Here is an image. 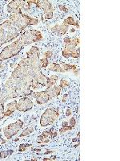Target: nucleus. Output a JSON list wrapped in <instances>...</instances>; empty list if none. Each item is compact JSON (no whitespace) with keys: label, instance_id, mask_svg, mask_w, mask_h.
<instances>
[{"label":"nucleus","instance_id":"30","mask_svg":"<svg viewBox=\"0 0 120 161\" xmlns=\"http://www.w3.org/2000/svg\"><path fill=\"white\" fill-rule=\"evenodd\" d=\"M6 142H7V140H6V139H2V136H1V135H0V143H2V144H4V143H6Z\"/></svg>","mask_w":120,"mask_h":161},{"label":"nucleus","instance_id":"2","mask_svg":"<svg viewBox=\"0 0 120 161\" xmlns=\"http://www.w3.org/2000/svg\"><path fill=\"white\" fill-rule=\"evenodd\" d=\"M22 31L13 25L12 22L8 19L0 24V47L8 42L12 41L18 37Z\"/></svg>","mask_w":120,"mask_h":161},{"label":"nucleus","instance_id":"24","mask_svg":"<svg viewBox=\"0 0 120 161\" xmlns=\"http://www.w3.org/2000/svg\"><path fill=\"white\" fill-rule=\"evenodd\" d=\"M44 57H45V58H47L49 60L50 58H51V57H53V53L51 51H50V50H48V51H46L45 53H44Z\"/></svg>","mask_w":120,"mask_h":161},{"label":"nucleus","instance_id":"16","mask_svg":"<svg viewBox=\"0 0 120 161\" xmlns=\"http://www.w3.org/2000/svg\"><path fill=\"white\" fill-rule=\"evenodd\" d=\"M62 23L68 24L69 26H75L78 29L79 28V23H78V21H75L72 16H68V18L64 19Z\"/></svg>","mask_w":120,"mask_h":161},{"label":"nucleus","instance_id":"22","mask_svg":"<svg viewBox=\"0 0 120 161\" xmlns=\"http://www.w3.org/2000/svg\"><path fill=\"white\" fill-rule=\"evenodd\" d=\"M31 144H29V143H22L20 144L19 147H18V152H25L26 149L28 148V147H31Z\"/></svg>","mask_w":120,"mask_h":161},{"label":"nucleus","instance_id":"19","mask_svg":"<svg viewBox=\"0 0 120 161\" xmlns=\"http://www.w3.org/2000/svg\"><path fill=\"white\" fill-rule=\"evenodd\" d=\"M70 86V82L68 81L67 79H64V78H62L61 79V80H60L59 82V87L61 89H66L68 88V87H69Z\"/></svg>","mask_w":120,"mask_h":161},{"label":"nucleus","instance_id":"23","mask_svg":"<svg viewBox=\"0 0 120 161\" xmlns=\"http://www.w3.org/2000/svg\"><path fill=\"white\" fill-rule=\"evenodd\" d=\"M69 125L72 127L73 129L75 128V126H76V119L75 117H72L69 121Z\"/></svg>","mask_w":120,"mask_h":161},{"label":"nucleus","instance_id":"31","mask_svg":"<svg viewBox=\"0 0 120 161\" xmlns=\"http://www.w3.org/2000/svg\"><path fill=\"white\" fill-rule=\"evenodd\" d=\"M68 124H69V123H68V122H67V121H64L62 124V126H68Z\"/></svg>","mask_w":120,"mask_h":161},{"label":"nucleus","instance_id":"1","mask_svg":"<svg viewBox=\"0 0 120 161\" xmlns=\"http://www.w3.org/2000/svg\"><path fill=\"white\" fill-rule=\"evenodd\" d=\"M9 19L12 22L13 25L22 31L28 26L37 25L38 24V19L24 14L21 8L17 10L15 12L11 13Z\"/></svg>","mask_w":120,"mask_h":161},{"label":"nucleus","instance_id":"34","mask_svg":"<svg viewBox=\"0 0 120 161\" xmlns=\"http://www.w3.org/2000/svg\"><path fill=\"white\" fill-rule=\"evenodd\" d=\"M0 82H1V79H0Z\"/></svg>","mask_w":120,"mask_h":161},{"label":"nucleus","instance_id":"7","mask_svg":"<svg viewBox=\"0 0 120 161\" xmlns=\"http://www.w3.org/2000/svg\"><path fill=\"white\" fill-rule=\"evenodd\" d=\"M59 117V109H47L40 118V126L44 127L52 124Z\"/></svg>","mask_w":120,"mask_h":161},{"label":"nucleus","instance_id":"27","mask_svg":"<svg viewBox=\"0 0 120 161\" xmlns=\"http://www.w3.org/2000/svg\"><path fill=\"white\" fill-rule=\"evenodd\" d=\"M71 114H72V113H71V110L68 109V110H67V111H66V116L69 117V116H71Z\"/></svg>","mask_w":120,"mask_h":161},{"label":"nucleus","instance_id":"18","mask_svg":"<svg viewBox=\"0 0 120 161\" xmlns=\"http://www.w3.org/2000/svg\"><path fill=\"white\" fill-rule=\"evenodd\" d=\"M13 152H14V150H12V149H10V150L7 151H2V152H0V158L1 159H5V158L8 157L11 155H12Z\"/></svg>","mask_w":120,"mask_h":161},{"label":"nucleus","instance_id":"3","mask_svg":"<svg viewBox=\"0 0 120 161\" xmlns=\"http://www.w3.org/2000/svg\"><path fill=\"white\" fill-rule=\"evenodd\" d=\"M61 90L62 89L58 86H54L44 91L32 92L31 96L36 100L38 105H43L52 100L54 97H58L61 93Z\"/></svg>","mask_w":120,"mask_h":161},{"label":"nucleus","instance_id":"25","mask_svg":"<svg viewBox=\"0 0 120 161\" xmlns=\"http://www.w3.org/2000/svg\"><path fill=\"white\" fill-rule=\"evenodd\" d=\"M58 8H59V10L61 11H64V12H67V11H68V8H66L64 5H62V4L58 6Z\"/></svg>","mask_w":120,"mask_h":161},{"label":"nucleus","instance_id":"32","mask_svg":"<svg viewBox=\"0 0 120 161\" xmlns=\"http://www.w3.org/2000/svg\"><path fill=\"white\" fill-rule=\"evenodd\" d=\"M42 160L43 161H51V158H43V159H42Z\"/></svg>","mask_w":120,"mask_h":161},{"label":"nucleus","instance_id":"13","mask_svg":"<svg viewBox=\"0 0 120 161\" xmlns=\"http://www.w3.org/2000/svg\"><path fill=\"white\" fill-rule=\"evenodd\" d=\"M25 4V1L24 0H14V1H11L9 3L7 6V11L9 13H13L16 11L18 9H22V8Z\"/></svg>","mask_w":120,"mask_h":161},{"label":"nucleus","instance_id":"14","mask_svg":"<svg viewBox=\"0 0 120 161\" xmlns=\"http://www.w3.org/2000/svg\"><path fill=\"white\" fill-rule=\"evenodd\" d=\"M69 25L62 23V24H56L55 27H53L51 28V31L58 36H63L64 34L68 32V31L69 30Z\"/></svg>","mask_w":120,"mask_h":161},{"label":"nucleus","instance_id":"21","mask_svg":"<svg viewBox=\"0 0 120 161\" xmlns=\"http://www.w3.org/2000/svg\"><path fill=\"white\" fill-rule=\"evenodd\" d=\"M5 117V106L2 103H0V121Z\"/></svg>","mask_w":120,"mask_h":161},{"label":"nucleus","instance_id":"6","mask_svg":"<svg viewBox=\"0 0 120 161\" xmlns=\"http://www.w3.org/2000/svg\"><path fill=\"white\" fill-rule=\"evenodd\" d=\"M20 41L24 46L29 45L32 43L40 42L43 40V36H42L41 31L36 29H31L25 31L19 37Z\"/></svg>","mask_w":120,"mask_h":161},{"label":"nucleus","instance_id":"17","mask_svg":"<svg viewBox=\"0 0 120 161\" xmlns=\"http://www.w3.org/2000/svg\"><path fill=\"white\" fill-rule=\"evenodd\" d=\"M34 127L33 126H28L27 128L25 129V130H23V131L22 132V133L20 134L19 137L22 138V137H25V136H29L30 134H31L32 132H34Z\"/></svg>","mask_w":120,"mask_h":161},{"label":"nucleus","instance_id":"11","mask_svg":"<svg viewBox=\"0 0 120 161\" xmlns=\"http://www.w3.org/2000/svg\"><path fill=\"white\" fill-rule=\"evenodd\" d=\"M33 106H34V103L29 97H20L17 103V110L20 112L29 111L33 108Z\"/></svg>","mask_w":120,"mask_h":161},{"label":"nucleus","instance_id":"26","mask_svg":"<svg viewBox=\"0 0 120 161\" xmlns=\"http://www.w3.org/2000/svg\"><path fill=\"white\" fill-rule=\"evenodd\" d=\"M68 97H69V95H68V93H65L63 95V97H62V103H65V102H67V100H68Z\"/></svg>","mask_w":120,"mask_h":161},{"label":"nucleus","instance_id":"10","mask_svg":"<svg viewBox=\"0 0 120 161\" xmlns=\"http://www.w3.org/2000/svg\"><path fill=\"white\" fill-rule=\"evenodd\" d=\"M22 126H23V122L18 119L15 123H11L3 129L4 136L7 139H12L13 136H15L16 134H18V132H19Z\"/></svg>","mask_w":120,"mask_h":161},{"label":"nucleus","instance_id":"12","mask_svg":"<svg viewBox=\"0 0 120 161\" xmlns=\"http://www.w3.org/2000/svg\"><path fill=\"white\" fill-rule=\"evenodd\" d=\"M57 135H58V131H55L54 128H51L50 130L43 131L42 135L38 136V138H37V143L38 144L48 143L51 141V139L56 137Z\"/></svg>","mask_w":120,"mask_h":161},{"label":"nucleus","instance_id":"4","mask_svg":"<svg viewBox=\"0 0 120 161\" xmlns=\"http://www.w3.org/2000/svg\"><path fill=\"white\" fill-rule=\"evenodd\" d=\"M63 42L65 44L64 49L62 53V57L65 58H79L80 57V48H77V46L79 44L80 40L78 37H74V38H70L68 36H66L63 40Z\"/></svg>","mask_w":120,"mask_h":161},{"label":"nucleus","instance_id":"9","mask_svg":"<svg viewBox=\"0 0 120 161\" xmlns=\"http://www.w3.org/2000/svg\"><path fill=\"white\" fill-rule=\"evenodd\" d=\"M31 4H35L37 8L42 9L45 15L46 19H51L53 17V7L48 0H31Z\"/></svg>","mask_w":120,"mask_h":161},{"label":"nucleus","instance_id":"8","mask_svg":"<svg viewBox=\"0 0 120 161\" xmlns=\"http://www.w3.org/2000/svg\"><path fill=\"white\" fill-rule=\"evenodd\" d=\"M48 69L50 71L58 72V73H67V72L72 71L75 73V76H78V73H79V69L77 67V65L67 64L63 61H61L59 63L53 62L50 65V68Z\"/></svg>","mask_w":120,"mask_h":161},{"label":"nucleus","instance_id":"33","mask_svg":"<svg viewBox=\"0 0 120 161\" xmlns=\"http://www.w3.org/2000/svg\"><path fill=\"white\" fill-rule=\"evenodd\" d=\"M56 156H51V160H56Z\"/></svg>","mask_w":120,"mask_h":161},{"label":"nucleus","instance_id":"15","mask_svg":"<svg viewBox=\"0 0 120 161\" xmlns=\"http://www.w3.org/2000/svg\"><path fill=\"white\" fill-rule=\"evenodd\" d=\"M17 103H18L17 100H13L12 102H11V103L7 105V106H6L7 110H5L6 117L11 116L13 113H15V110H17Z\"/></svg>","mask_w":120,"mask_h":161},{"label":"nucleus","instance_id":"5","mask_svg":"<svg viewBox=\"0 0 120 161\" xmlns=\"http://www.w3.org/2000/svg\"><path fill=\"white\" fill-rule=\"evenodd\" d=\"M23 48L24 45L20 41L19 39H18L15 42L11 43V44L5 47L0 53V61H4L8 59L15 57Z\"/></svg>","mask_w":120,"mask_h":161},{"label":"nucleus","instance_id":"20","mask_svg":"<svg viewBox=\"0 0 120 161\" xmlns=\"http://www.w3.org/2000/svg\"><path fill=\"white\" fill-rule=\"evenodd\" d=\"M73 130V128L71 127L70 125H68V126H62L61 128L58 130V133L59 134H63V133H66V132L69 131V130Z\"/></svg>","mask_w":120,"mask_h":161},{"label":"nucleus","instance_id":"28","mask_svg":"<svg viewBox=\"0 0 120 161\" xmlns=\"http://www.w3.org/2000/svg\"><path fill=\"white\" fill-rule=\"evenodd\" d=\"M79 138H80V132H78V136H77L76 138H75L74 139H72V141H73V142H75V141L78 140V142H79Z\"/></svg>","mask_w":120,"mask_h":161},{"label":"nucleus","instance_id":"29","mask_svg":"<svg viewBox=\"0 0 120 161\" xmlns=\"http://www.w3.org/2000/svg\"><path fill=\"white\" fill-rule=\"evenodd\" d=\"M53 152H55V151H52V150H46V152H44L43 154H45V155H48V154H52Z\"/></svg>","mask_w":120,"mask_h":161}]
</instances>
